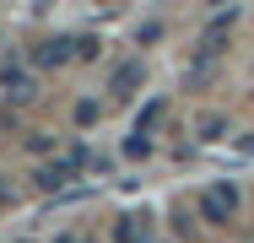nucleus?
<instances>
[{"mask_svg": "<svg viewBox=\"0 0 254 243\" xmlns=\"http://www.w3.org/2000/svg\"><path fill=\"white\" fill-rule=\"evenodd\" d=\"M233 211H238V194H233V184H216V189H205V194H200V216L211 222V227H222Z\"/></svg>", "mask_w": 254, "mask_h": 243, "instance_id": "f257e3e1", "label": "nucleus"}, {"mask_svg": "<svg viewBox=\"0 0 254 243\" xmlns=\"http://www.w3.org/2000/svg\"><path fill=\"white\" fill-rule=\"evenodd\" d=\"M76 162H81V151H70V157H60V162H49V168H38V184H44V189H65L70 173H76Z\"/></svg>", "mask_w": 254, "mask_h": 243, "instance_id": "f03ea898", "label": "nucleus"}, {"mask_svg": "<svg viewBox=\"0 0 254 243\" xmlns=\"http://www.w3.org/2000/svg\"><path fill=\"white\" fill-rule=\"evenodd\" d=\"M135 87H141V60H130V65H119V70L108 76V92H114V97H130Z\"/></svg>", "mask_w": 254, "mask_h": 243, "instance_id": "7ed1b4c3", "label": "nucleus"}, {"mask_svg": "<svg viewBox=\"0 0 254 243\" xmlns=\"http://www.w3.org/2000/svg\"><path fill=\"white\" fill-rule=\"evenodd\" d=\"M98 119V103H76V124H92Z\"/></svg>", "mask_w": 254, "mask_h": 243, "instance_id": "20e7f679", "label": "nucleus"}, {"mask_svg": "<svg viewBox=\"0 0 254 243\" xmlns=\"http://www.w3.org/2000/svg\"><path fill=\"white\" fill-rule=\"evenodd\" d=\"M54 243H81V238H76V233H60V238H54Z\"/></svg>", "mask_w": 254, "mask_h": 243, "instance_id": "39448f33", "label": "nucleus"}]
</instances>
